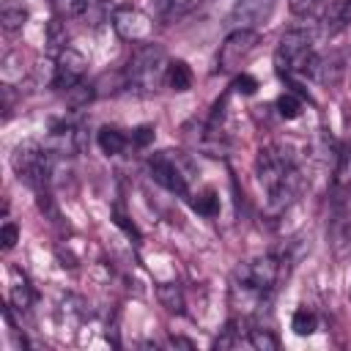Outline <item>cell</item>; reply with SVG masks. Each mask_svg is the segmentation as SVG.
<instances>
[{
  "mask_svg": "<svg viewBox=\"0 0 351 351\" xmlns=\"http://www.w3.org/2000/svg\"><path fill=\"white\" fill-rule=\"evenodd\" d=\"M277 112L285 118V121H293L302 115V96L293 93V90H285L277 96Z\"/></svg>",
  "mask_w": 351,
  "mask_h": 351,
  "instance_id": "ffe728a7",
  "label": "cell"
},
{
  "mask_svg": "<svg viewBox=\"0 0 351 351\" xmlns=\"http://www.w3.org/2000/svg\"><path fill=\"white\" fill-rule=\"evenodd\" d=\"M247 343H250L252 348H258V351H277V348H280V340H277L269 329H250Z\"/></svg>",
  "mask_w": 351,
  "mask_h": 351,
  "instance_id": "603a6c76",
  "label": "cell"
},
{
  "mask_svg": "<svg viewBox=\"0 0 351 351\" xmlns=\"http://www.w3.org/2000/svg\"><path fill=\"white\" fill-rule=\"evenodd\" d=\"M192 5H195V0H162V14H165L167 19H173V16L186 14Z\"/></svg>",
  "mask_w": 351,
  "mask_h": 351,
  "instance_id": "d4e9b609",
  "label": "cell"
},
{
  "mask_svg": "<svg viewBox=\"0 0 351 351\" xmlns=\"http://www.w3.org/2000/svg\"><path fill=\"white\" fill-rule=\"evenodd\" d=\"M96 143H99L101 154L118 156V154H123V148H126L129 140H126V134H123L121 129H115V126H101L99 134H96Z\"/></svg>",
  "mask_w": 351,
  "mask_h": 351,
  "instance_id": "9a60e30c",
  "label": "cell"
},
{
  "mask_svg": "<svg viewBox=\"0 0 351 351\" xmlns=\"http://www.w3.org/2000/svg\"><path fill=\"white\" fill-rule=\"evenodd\" d=\"M71 14L80 22H85L88 27H99L107 19H112V11H110V5L104 0H74L71 3Z\"/></svg>",
  "mask_w": 351,
  "mask_h": 351,
  "instance_id": "4fadbf2b",
  "label": "cell"
},
{
  "mask_svg": "<svg viewBox=\"0 0 351 351\" xmlns=\"http://www.w3.org/2000/svg\"><path fill=\"white\" fill-rule=\"evenodd\" d=\"M271 8H274V0H239L236 8L230 11V25L255 30L261 22L271 16Z\"/></svg>",
  "mask_w": 351,
  "mask_h": 351,
  "instance_id": "8fae6325",
  "label": "cell"
},
{
  "mask_svg": "<svg viewBox=\"0 0 351 351\" xmlns=\"http://www.w3.org/2000/svg\"><path fill=\"white\" fill-rule=\"evenodd\" d=\"M329 244H332V252L337 261H346L351 255V217L343 211V206L335 200L332 206V219H329Z\"/></svg>",
  "mask_w": 351,
  "mask_h": 351,
  "instance_id": "30bf717a",
  "label": "cell"
},
{
  "mask_svg": "<svg viewBox=\"0 0 351 351\" xmlns=\"http://www.w3.org/2000/svg\"><path fill=\"white\" fill-rule=\"evenodd\" d=\"M313 60H315V49H313V36L307 30H285L280 44H277V52H274V63H277V71L280 74H304L310 77V69H313Z\"/></svg>",
  "mask_w": 351,
  "mask_h": 351,
  "instance_id": "277c9868",
  "label": "cell"
},
{
  "mask_svg": "<svg viewBox=\"0 0 351 351\" xmlns=\"http://www.w3.org/2000/svg\"><path fill=\"white\" fill-rule=\"evenodd\" d=\"M110 22H112V30L118 33V38H123L129 44H143V41H151V36H154V19L134 5L112 8Z\"/></svg>",
  "mask_w": 351,
  "mask_h": 351,
  "instance_id": "ba28073f",
  "label": "cell"
},
{
  "mask_svg": "<svg viewBox=\"0 0 351 351\" xmlns=\"http://www.w3.org/2000/svg\"><path fill=\"white\" fill-rule=\"evenodd\" d=\"M261 44V33L258 30H250V27H236L219 47V55H217V66L219 71H239L250 58L252 52L258 49Z\"/></svg>",
  "mask_w": 351,
  "mask_h": 351,
  "instance_id": "8992f818",
  "label": "cell"
},
{
  "mask_svg": "<svg viewBox=\"0 0 351 351\" xmlns=\"http://www.w3.org/2000/svg\"><path fill=\"white\" fill-rule=\"evenodd\" d=\"M47 44H52V49H66V30H63V25L60 22H49V27H47Z\"/></svg>",
  "mask_w": 351,
  "mask_h": 351,
  "instance_id": "484cf974",
  "label": "cell"
},
{
  "mask_svg": "<svg viewBox=\"0 0 351 351\" xmlns=\"http://www.w3.org/2000/svg\"><path fill=\"white\" fill-rule=\"evenodd\" d=\"M165 85L173 88V90H178V93H181V90H189V88H192V69H189L184 60H170Z\"/></svg>",
  "mask_w": 351,
  "mask_h": 351,
  "instance_id": "2e32d148",
  "label": "cell"
},
{
  "mask_svg": "<svg viewBox=\"0 0 351 351\" xmlns=\"http://www.w3.org/2000/svg\"><path fill=\"white\" fill-rule=\"evenodd\" d=\"M33 302V288L27 282L25 274H19V269H14V285H11V304L19 310H27Z\"/></svg>",
  "mask_w": 351,
  "mask_h": 351,
  "instance_id": "ac0fdd59",
  "label": "cell"
},
{
  "mask_svg": "<svg viewBox=\"0 0 351 351\" xmlns=\"http://www.w3.org/2000/svg\"><path fill=\"white\" fill-rule=\"evenodd\" d=\"M340 206H343V211L351 217V184H346V186H340V192H337V197H335Z\"/></svg>",
  "mask_w": 351,
  "mask_h": 351,
  "instance_id": "f546056e",
  "label": "cell"
},
{
  "mask_svg": "<svg viewBox=\"0 0 351 351\" xmlns=\"http://www.w3.org/2000/svg\"><path fill=\"white\" fill-rule=\"evenodd\" d=\"M310 77L318 80L321 85H337L340 77H343V58L340 55H315L313 60V69H310Z\"/></svg>",
  "mask_w": 351,
  "mask_h": 351,
  "instance_id": "5bb4252c",
  "label": "cell"
},
{
  "mask_svg": "<svg viewBox=\"0 0 351 351\" xmlns=\"http://www.w3.org/2000/svg\"><path fill=\"white\" fill-rule=\"evenodd\" d=\"M16 239H19V228H16L14 222H5V225L0 228V247H3V250H11V247L16 244Z\"/></svg>",
  "mask_w": 351,
  "mask_h": 351,
  "instance_id": "4316f807",
  "label": "cell"
},
{
  "mask_svg": "<svg viewBox=\"0 0 351 351\" xmlns=\"http://www.w3.org/2000/svg\"><path fill=\"white\" fill-rule=\"evenodd\" d=\"M151 140H154V126H137V129L132 132V143H134L137 148L148 145Z\"/></svg>",
  "mask_w": 351,
  "mask_h": 351,
  "instance_id": "83f0119b",
  "label": "cell"
},
{
  "mask_svg": "<svg viewBox=\"0 0 351 351\" xmlns=\"http://www.w3.org/2000/svg\"><path fill=\"white\" fill-rule=\"evenodd\" d=\"M329 3H332V0H288L291 11H293L296 16H304V19H315V16H321V14L326 11Z\"/></svg>",
  "mask_w": 351,
  "mask_h": 351,
  "instance_id": "44dd1931",
  "label": "cell"
},
{
  "mask_svg": "<svg viewBox=\"0 0 351 351\" xmlns=\"http://www.w3.org/2000/svg\"><path fill=\"white\" fill-rule=\"evenodd\" d=\"M156 299L165 310L170 313H184V291L176 282H162L156 285Z\"/></svg>",
  "mask_w": 351,
  "mask_h": 351,
  "instance_id": "e0dca14e",
  "label": "cell"
},
{
  "mask_svg": "<svg viewBox=\"0 0 351 351\" xmlns=\"http://www.w3.org/2000/svg\"><path fill=\"white\" fill-rule=\"evenodd\" d=\"M277 280H280V261L274 255H261V258L241 263L236 269L233 285H230L233 307H239L241 313H252V310L263 307V302L274 291Z\"/></svg>",
  "mask_w": 351,
  "mask_h": 351,
  "instance_id": "7a4b0ae2",
  "label": "cell"
},
{
  "mask_svg": "<svg viewBox=\"0 0 351 351\" xmlns=\"http://www.w3.org/2000/svg\"><path fill=\"white\" fill-rule=\"evenodd\" d=\"M318 19H321V33L326 38L348 30L351 27V0H332Z\"/></svg>",
  "mask_w": 351,
  "mask_h": 351,
  "instance_id": "7c38bea8",
  "label": "cell"
},
{
  "mask_svg": "<svg viewBox=\"0 0 351 351\" xmlns=\"http://www.w3.org/2000/svg\"><path fill=\"white\" fill-rule=\"evenodd\" d=\"M88 69V58L82 52H77L74 47H66L58 52L55 66H52V88L55 90H71L74 85L82 82Z\"/></svg>",
  "mask_w": 351,
  "mask_h": 351,
  "instance_id": "9c48e42d",
  "label": "cell"
},
{
  "mask_svg": "<svg viewBox=\"0 0 351 351\" xmlns=\"http://www.w3.org/2000/svg\"><path fill=\"white\" fill-rule=\"evenodd\" d=\"M25 19H27V11H25L22 5H16V3H5V5H3L0 22H3V30H5V33H16V30H22Z\"/></svg>",
  "mask_w": 351,
  "mask_h": 351,
  "instance_id": "d6986e66",
  "label": "cell"
},
{
  "mask_svg": "<svg viewBox=\"0 0 351 351\" xmlns=\"http://www.w3.org/2000/svg\"><path fill=\"white\" fill-rule=\"evenodd\" d=\"M291 329L296 332V335H313L315 329H318V315L313 313V310H307V307H299L296 313H293V321H291Z\"/></svg>",
  "mask_w": 351,
  "mask_h": 351,
  "instance_id": "7402d4cb",
  "label": "cell"
},
{
  "mask_svg": "<svg viewBox=\"0 0 351 351\" xmlns=\"http://www.w3.org/2000/svg\"><path fill=\"white\" fill-rule=\"evenodd\" d=\"M255 173L271 208H285L302 189V173L296 167V159L277 145L261 148L255 159Z\"/></svg>",
  "mask_w": 351,
  "mask_h": 351,
  "instance_id": "6da1fadb",
  "label": "cell"
},
{
  "mask_svg": "<svg viewBox=\"0 0 351 351\" xmlns=\"http://www.w3.org/2000/svg\"><path fill=\"white\" fill-rule=\"evenodd\" d=\"M167 346H170V348H189V351L195 348V343H192V340H184V337H170Z\"/></svg>",
  "mask_w": 351,
  "mask_h": 351,
  "instance_id": "4dcf8cb0",
  "label": "cell"
},
{
  "mask_svg": "<svg viewBox=\"0 0 351 351\" xmlns=\"http://www.w3.org/2000/svg\"><path fill=\"white\" fill-rule=\"evenodd\" d=\"M11 167L16 173L19 181H25L27 186H33L36 192H44L49 184V156L47 148H41L33 140H25L14 148L11 154Z\"/></svg>",
  "mask_w": 351,
  "mask_h": 351,
  "instance_id": "5b68a950",
  "label": "cell"
},
{
  "mask_svg": "<svg viewBox=\"0 0 351 351\" xmlns=\"http://www.w3.org/2000/svg\"><path fill=\"white\" fill-rule=\"evenodd\" d=\"M233 88H236V90H241V93H255V88H258V82H255V80H252L250 74H244V71H241V74L236 77V82H233Z\"/></svg>",
  "mask_w": 351,
  "mask_h": 351,
  "instance_id": "f1b7e54d",
  "label": "cell"
},
{
  "mask_svg": "<svg viewBox=\"0 0 351 351\" xmlns=\"http://www.w3.org/2000/svg\"><path fill=\"white\" fill-rule=\"evenodd\" d=\"M148 170L154 176L156 184H162L167 192L184 195L186 192V181H189V170L186 162L178 151H159L148 159Z\"/></svg>",
  "mask_w": 351,
  "mask_h": 351,
  "instance_id": "52a82bcc",
  "label": "cell"
},
{
  "mask_svg": "<svg viewBox=\"0 0 351 351\" xmlns=\"http://www.w3.org/2000/svg\"><path fill=\"white\" fill-rule=\"evenodd\" d=\"M167 66H170V58H167L165 47L156 41H143V44H137V49L129 58L126 85L140 93H154L165 82Z\"/></svg>",
  "mask_w": 351,
  "mask_h": 351,
  "instance_id": "3957f363",
  "label": "cell"
},
{
  "mask_svg": "<svg viewBox=\"0 0 351 351\" xmlns=\"http://www.w3.org/2000/svg\"><path fill=\"white\" fill-rule=\"evenodd\" d=\"M192 206H195V211H200L206 217H214L217 208H219V197H217L214 189H206L203 195H197V200H192Z\"/></svg>",
  "mask_w": 351,
  "mask_h": 351,
  "instance_id": "cb8c5ba5",
  "label": "cell"
}]
</instances>
